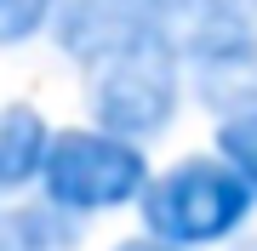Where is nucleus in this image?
Masks as SVG:
<instances>
[{
  "instance_id": "4",
  "label": "nucleus",
  "mask_w": 257,
  "mask_h": 251,
  "mask_svg": "<svg viewBox=\"0 0 257 251\" xmlns=\"http://www.w3.org/2000/svg\"><path fill=\"white\" fill-rule=\"evenodd\" d=\"M189 92L223 114L257 92V0H183L172 18Z\"/></svg>"
},
{
  "instance_id": "7",
  "label": "nucleus",
  "mask_w": 257,
  "mask_h": 251,
  "mask_svg": "<svg viewBox=\"0 0 257 251\" xmlns=\"http://www.w3.org/2000/svg\"><path fill=\"white\" fill-rule=\"evenodd\" d=\"M211 149L257 188V92L240 97V103H229V109L217 114V137H211Z\"/></svg>"
},
{
  "instance_id": "5",
  "label": "nucleus",
  "mask_w": 257,
  "mask_h": 251,
  "mask_svg": "<svg viewBox=\"0 0 257 251\" xmlns=\"http://www.w3.org/2000/svg\"><path fill=\"white\" fill-rule=\"evenodd\" d=\"M57 126L35 103H12L0 114V188L6 194H23V188H40V171L52 160Z\"/></svg>"
},
{
  "instance_id": "10",
  "label": "nucleus",
  "mask_w": 257,
  "mask_h": 251,
  "mask_svg": "<svg viewBox=\"0 0 257 251\" xmlns=\"http://www.w3.org/2000/svg\"><path fill=\"white\" fill-rule=\"evenodd\" d=\"M149 6H160L166 18H177V6H183V0H149Z\"/></svg>"
},
{
  "instance_id": "11",
  "label": "nucleus",
  "mask_w": 257,
  "mask_h": 251,
  "mask_svg": "<svg viewBox=\"0 0 257 251\" xmlns=\"http://www.w3.org/2000/svg\"><path fill=\"white\" fill-rule=\"evenodd\" d=\"M246 251H257V240H251V245H246Z\"/></svg>"
},
{
  "instance_id": "3",
  "label": "nucleus",
  "mask_w": 257,
  "mask_h": 251,
  "mask_svg": "<svg viewBox=\"0 0 257 251\" xmlns=\"http://www.w3.org/2000/svg\"><path fill=\"white\" fill-rule=\"evenodd\" d=\"M149 183H155V160L143 143H126L97 126H63L35 200H46L52 211L74 217V223H92V217L143 205Z\"/></svg>"
},
{
  "instance_id": "9",
  "label": "nucleus",
  "mask_w": 257,
  "mask_h": 251,
  "mask_svg": "<svg viewBox=\"0 0 257 251\" xmlns=\"http://www.w3.org/2000/svg\"><path fill=\"white\" fill-rule=\"evenodd\" d=\"M114 251H177V245H160V240H149V234H132V240H120Z\"/></svg>"
},
{
  "instance_id": "6",
  "label": "nucleus",
  "mask_w": 257,
  "mask_h": 251,
  "mask_svg": "<svg viewBox=\"0 0 257 251\" xmlns=\"http://www.w3.org/2000/svg\"><path fill=\"white\" fill-rule=\"evenodd\" d=\"M0 251H80V223L46 200H12L0 211Z\"/></svg>"
},
{
  "instance_id": "1",
  "label": "nucleus",
  "mask_w": 257,
  "mask_h": 251,
  "mask_svg": "<svg viewBox=\"0 0 257 251\" xmlns=\"http://www.w3.org/2000/svg\"><path fill=\"white\" fill-rule=\"evenodd\" d=\"M143 234L177 251H217L240 240L257 217V188L223 154H183L155 171L138 205Z\"/></svg>"
},
{
  "instance_id": "2",
  "label": "nucleus",
  "mask_w": 257,
  "mask_h": 251,
  "mask_svg": "<svg viewBox=\"0 0 257 251\" xmlns=\"http://www.w3.org/2000/svg\"><path fill=\"white\" fill-rule=\"evenodd\" d=\"M183 97H189V69L172 29H166V35H149L138 46L114 52L109 63L86 75V126L149 149L160 131L177 126Z\"/></svg>"
},
{
  "instance_id": "8",
  "label": "nucleus",
  "mask_w": 257,
  "mask_h": 251,
  "mask_svg": "<svg viewBox=\"0 0 257 251\" xmlns=\"http://www.w3.org/2000/svg\"><path fill=\"white\" fill-rule=\"evenodd\" d=\"M69 0H0V46H29L35 35H52Z\"/></svg>"
}]
</instances>
